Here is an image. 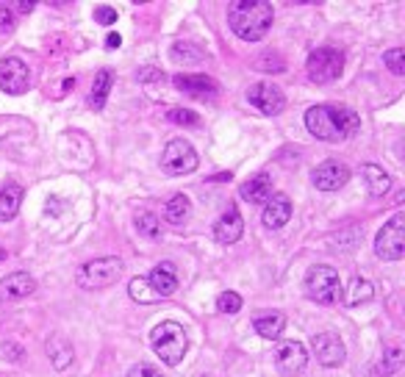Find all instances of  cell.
<instances>
[{"mask_svg":"<svg viewBox=\"0 0 405 377\" xmlns=\"http://www.w3.org/2000/svg\"><path fill=\"white\" fill-rule=\"evenodd\" d=\"M305 128L322 142H344L358 133L361 117L344 106H314L305 111Z\"/></svg>","mask_w":405,"mask_h":377,"instance_id":"6da1fadb","label":"cell"},{"mask_svg":"<svg viewBox=\"0 0 405 377\" xmlns=\"http://www.w3.org/2000/svg\"><path fill=\"white\" fill-rule=\"evenodd\" d=\"M34 291H36V281L28 272H14V275H8L6 281L0 283V300H6V303L25 300Z\"/></svg>","mask_w":405,"mask_h":377,"instance_id":"e0dca14e","label":"cell"},{"mask_svg":"<svg viewBox=\"0 0 405 377\" xmlns=\"http://www.w3.org/2000/svg\"><path fill=\"white\" fill-rule=\"evenodd\" d=\"M375 252L383 261H400L405 252V217L394 214L392 220L386 222L375 239Z\"/></svg>","mask_w":405,"mask_h":377,"instance_id":"52a82bcc","label":"cell"},{"mask_svg":"<svg viewBox=\"0 0 405 377\" xmlns=\"http://www.w3.org/2000/svg\"><path fill=\"white\" fill-rule=\"evenodd\" d=\"M169 123H175V125H186V128H198L200 125V117L195 114V111H189V108H172L167 114Z\"/></svg>","mask_w":405,"mask_h":377,"instance_id":"1f68e13d","label":"cell"},{"mask_svg":"<svg viewBox=\"0 0 405 377\" xmlns=\"http://www.w3.org/2000/svg\"><path fill=\"white\" fill-rule=\"evenodd\" d=\"M120 275H122V261L114 255H103V258L81 264L75 272V281L81 288H105L114 281H120Z\"/></svg>","mask_w":405,"mask_h":377,"instance_id":"5b68a950","label":"cell"},{"mask_svg":"<svg viewBox=\"0 0 405 377\" xmlns=\"http://www.w3.org/2000/svg\"><path fill=\"white\" fill-rule=\"evenodd\" d=\"M241 297H239L236 291H222L219 297H217V311L219 314H239L241 311Z\"/></svg>","mask_w":405,"mask_h":377,"instance_id":"4dcf8cb0","label":"cell"},{"mask_svg":"<svg viewBox=\"0 0 405 377\" xmlns=\"http://www.w3.org/2000/svg\"><path fill=\"white\" fill-rule=\"evenodd\" d=\"M111 86H114V72H111V69H101V72L95 75L92 92H89V106H92L95 111H101L103 106H105V100H108V92H111Z\"/></svg>","mask_w":405,"mask_h":377,"instance_id":"cb8c5ba5","label":"cell"},{"mask_svg":"<svg viewBox=\"0 0 405 377\" xmlns=\"http://www.w3.org/2000/svg\"><path fill=\"white\" fill-rule=\"evenodd\" d=\"M305 294L311 300H316L319 305H336L344 294L341 281H338V272L333 266H325V264H316L305 272Z\"/></svg>","mask_w":405,"mask_h":377,"instance_id":"277c9868","label":"cell"},{"mask_svg":"<svg viewBox=\"0 0 405 377\" xmlns=\"http://www.w3.org/2000/svg\"><path fill=\"white\" fill-rule=\"evenodd\" d=\"M120 45H122V36H120V33H108V36H105V47H108V50H114V47H120Z\"/></svg>","mask_w":405,"mask_h":377,"instance_id":"8d00e7d4","label":"cell"},{"mask_svg":"<svg viewBox=\"0 0 405 377\" xmlns=\"http://www.w3.org/2000/svg\"><path fill=\"white\" fill-rule=\"evenodd\" d=\"M136 230H139V236H147V239H159V233H161V222L156 214H150V211H142V214H136Z\"/></svg>","mask_w":405,"mask_h":377,"instance_id":"f1b7e54d","label":"cell"},{"mask_svg":"<svg viewBox=\"0 0 405 377\" xmlns=\"http://www.w3.org/2000/svg\"><path fill=\"white\" fill-rule=\"evenodd\" d=\"M256 333L258 336H264V339H280V333L286 330V316L280 314V311H270V314H261L256 316Z\"/></svg>","mask_w":405,"mask_h":377,"instance_id":"603a6c76","label":"cell"},{"mask_svg":"<svg viewBox=\"0 0 405 377\" xmlns=\"http://www.w3.org/2000/svg\"><path fill=\"white\" fill-rule=\"evenodd\" d=\"M311 181H314V186L319 188V191H338V188L350 181V169H347L344 161L328 158V161H322V164L314 169Z\"/></svg>","mask_w":405,"mask_h":377,"instance_id":"7c38bea8","label":"cell"},{"mask_svg":"<svg viewBox=\"0 0 405 377\" xmlns=\"http://www.w3.org/2000/svg\"><path fill=\"white\" fill-rule=\"evenodd\" d=\"M231 178H234L231 172H219V175H211L208 181H231Z\"/></svg>","mask_w":405,"mask_h":377,"instance_id":"74e56055","label":"cell"},{"mask_svg":"<svg viewBox=\"0 0 405 377\" xmlns=\"http://www.w3.org/2000/svg\"><path fill=\"white\" fill-rule=\"evenodd\" d=\"M150 342H153L156 355H159L167 366L181 364V361H183V355H186V349H189V336H186L183 325H178V322H172V319L159 322V325L153 327Z\"/></svg>","mask_w":405,"mask_h":377,"instance_id":"3957f363","label":"cell"},{"mask_svg":"<svg viewBox=\"0 0 405 377\" xmlns=\"http://www.w3.org/2000/svg\"><path fill=\"white\" fill-rule=\"evenodd\" d=\"M272 3L267 0H236L228 6V26L244 42H258L272 28Z\"/></svg>","mask_w":405,"mask_h":377,"instance_id":"7a4b0ae2","label":"cell"},{"mask_svg":"<svg viewBox=\"0 0 405 377\" xmlns=\"http://www.w3.org/2000/svg\"><path fill=\"white\" fill-rule=\"evenodd\" d=\"M95 23H101V26L117 23V9H111V6H98V9H95Z\"/></svg>","mask_w":405,"mask_h":377,"instance_id":"836d02e7","label":"cell"},{"mask_svg":"<svg viewBox=\"0 0 405 377\" xmlns=\"http://www.w3.org/2000/svg\"><path fill=\"white\" fill-rule=\"evenodd\" d=\"M17 9H20V11H31V9H34V3H31V0L25 3V0H23V3H17Z\"/></svg>","mask_w":405,"mask_h":377,"instance_id":"f35d334b","label":"cell"},{"mask_svg":"<svg viewBox=\"0 0 405 377\" xmlns=\"http://www.w3.org/2000/svg\"><path fill=\"white\" fill-rule=\"evenodd\" d=\"M241 233H244V220H241L236 206H228V211L214 222V239L219 244H236Z\"/></svg>","mask_w":405,"mask_h":377,"instance_id":"9a60e30c","label":"cell"},{"mask_svg":"<svg viewBox=\"0 0 405 377\" xmlns=\"http://www.w3.org/2000/svg\"><path fill=\"white\" fill-rule=\"evenodd\" d=\"M239 194H241V200H247V203H267L272 197V175L270 172L253 175L250 181L241 184Z\"/></svg>","mask_w":405,"mask_h":377,"instance_id":"d6986e66","label":"cell"},{"mask_svg":"<svg viewBox=\"0 0 405 377\" xmlns=\"http://www.w3.org/2000/svg\"><path fill=\"white\" fill-rule=\"evenodd\" d=\"M314 352H316V361L322 364V366H338V364H344V344H341V339H338L336 333H319V336H314Z\"/></svg>","mask_w":405,"mask_h":377,"instance_id":"2e32d148","label":"cell"},{"mask_svg":"<svg viewBox=\"0 0 405 377\" xmlns=\"http://www.w3.org/2000/svg\"><path fill=\"white\" fill-rule=\"evenodd\" d=\"M169 56H172V62H186V64H198L205 59V53H202L198 45H192V42H175L172 50H169Z\"/></svg>","mask_w":405,"mask_h":377,"instance_id":"484cf974","label":"cell"},{"mask_svg":"<svg viewBox=\"0 0 405 377\" xmlns=\"http://www.w3.org/2000/svg\"><path fill=\"white\" fill-rule=\"evenodd\" d=\"M47 355H50V364H53L59 372H64L69 364H72V358H75V349H72V344H69L62 333H53V336L47 339Z\"/></svg>","mask_w":405,"mask_h":377,"instance_id":"ffe728a7","label":"cell"},{"mask_svg":"<svg viewBox=\"0 0 405 377\" xmlns=\"http://www.w3.org/2000/svg\"><path fill=\"white\" fill-rule=\"evenodd\" d=\"M375 288L367 278H355L350 283V291H347V305H361V303H370Z\"/></svg>","mask_w":405,"mask_h":377,"instance_id":"83f0119b","label":"cell"},{"mask_svg":"<svg viewBox=\"0 0 405 377\" xmlns=\"http://www.w3.org/2000/svg\"><path fill=\"white\" fill-rule=\"evenodd\" d=\"M31 86V69L23 59H0V89L6 94H23Z\"/></svg>","mask_w":405,"mask_h":377,"instance_id":"30bf717a","label":"cell"},{"mask_svg":"<svg viewBox=\"0 0 405 377\" xmlns=\"http://www.w3.org/2000/svg\"><path fill=\"white\" fill-rule=\"evenodd\" d=\"M272 364H275L278 375H297L308 364V352H305V347L300 342H280L272 349Z\"/></svg>","mask_w":405,"mask_h":377,"instance_id":"9c48e42d","label":"cell"},{"mask_svg":"<svg viewBox=\"0 0 405 377\" xmlns=\"http://www.w3.org/2000/svg\"><path fill=\"white\" fill-rule=\"evenodd\" d=\"M14 31V14H11V6H0V33Z\"/></svg>","mask_w":405,"mask_h":377,"instance_id":"d590c367","label":"cell"},{"mask_svg":"<svg viewBox=\"0 0 405 377\" xmlns=\"http://www.w3.org/2000/svg\"><path fill=\"white\" fill-rule=\"evenodd\" d=\"M403 361H405L403 347H400V344L386 347V352H383V361L377 364V375H394V372L403 366Z\"/></svg>","mask_w":405,"mask_h":377,"instance_id":"4316f807","label":"cell"},{"mask_svg":"<svg viewBox=\"0 0 405 377\" xmlns=\"http://www.w3.org/2000/svg\"><path fill=\"white\" fill-rule=\"evenodd\" d=\"M128 294L134 297L136 303H144V305H150V303H156V300H159V297L150 291V286H147L144 278H134L131 286H128Z\"/></svg>","mask_w":405,"mask_h":377,"instance_id":"f546056e","label":"cell"},{"mask_svg":"<svg viewBox=\"0 0 405 377\" xmlns=\"http://www.w3.org/2000/svg\"><path fill=\"white\" fill-rule=\"evenodd\" d=\"M383 62L386 67L394 72V75H405V50L403 47H392L383 53Z\"/></svg>","mask_w":405,"mask_h":377,"instance_id":"d6a6232c","label":"cell"},{"mask_svg":"<svg viewBox=\"0 0 405 377\" xmlns=\"http://www.w3.org/2000/svg\"><path fill=\"white\" fill-rule=\"evenodd\" d=\"M161 169L167 175H172V178L195 172L198 169V153H195V147L189 142H183V139H172L167 147H164V153H161Z\"/></svg>","mask_w":405,"mask_h":377,"instance_id":"ba28073f","label":"cell"},{"mask_svg":"<svg viewBox=\"0 0 405 377\" xmlns=\"http://www.w3.org/2000/svg\"><path fill=\"white\" fill-rule=\"evenodd\" d=\"M364 181H367V188H370L372 197H386L389 188H392V178L386 169H380L377 164H364Z\"/></svg>","mask_w":405,"mask_h":377,"instance_id":"7402d4cb","label":"cell"},{"mask_svg":"<svg viewBox=\"0 0 405 377\" xmlns=\"http://www.w3.org/2000/svg\"><path fill=\"white\" fill-rule=\"evenodd\" d=\"M144 281H147L150 291H153L159 300H164V297H172V294L178 291V269H175V264L161 261V264H156V266L150 269V275H147Z\"/></svg>","mask_w":405,"mask_h":377,"instance_id":"4fadbf2b","label":"cell"},{"mask_svg":"<svg viewBox=\"0 0 405 377\" xmlns=\"http://www.w3.org/2000/svg\"><path fill=\"white\" fill-rule=\"evenodd\" d=\"M3 258H6V250H3V247H0V261H3Z\"/></svg>","mask_w":405,"mask_h":377,"instance_id":"ab89813d","label":"cell"},{"mask_svg":"<svg viewBox=\"0 0 405 377\" xmlns=\"http://www.w3.org/2000/svg\"><path fill=\"white\" fill-rule=\"evenodd\" d=\"M175 89L183 94H192L198 100H214L219 97V84L208 75H175Z\"/></svg>","mask_w":405,"mask_h":377,"instance_id":"5bb4252c","label":"cell"},{"mask_svg":"<svg viewBox=\"0 0 405 377\" xmlns=\"http://www.w3.org/2000/svg\"><path fill=\"white\" fill-rule=\"evenodd\" d=\"M189 214H192V203H189L186 194H175L164 206V220L169 225H183V222L189 220Z\"/></svg>","mask_w":405,"mask_h":377,"instance_id":"d4e9b609","label":"cell"},{"mask_svg":"<svg viewBox=\"0 0 405 377\" xmlns=\"http://www.w3.org/2000/svg\"><path fill=\"white\" fill-rule=\"evenodd\" d=\"M23 206V186L20 184H6L0 188V222H11L20 214Z\"/></svg>","mask_w":405,"mask_h":377,"instance_id":"44dd1931","label":"cell"},{"mask_svg":"<svg viewBox=\"0 0 405 377\" xmlns=\"http://www.w3.org/2000/svg\"><path fill=\"white\" fill-rule=\"evenodd\" d=\"M305 69H308V78L314 84H331L344 72V53L336 47H316L308 56Z\"/></svg>","mask_w":405,"mask_h":377,"instance_id":"8992f818","label":"cell"},{"mask_svg":"<svg viewBox=\"0 0 405 377\" xmlns=\"http://www.w3.org/2000/svg\"><path fill=\"white\" fill-rule=\"evenodd\" d=\"M247 100H250V106H253V108H258V111H261V114H267V117L280 114V111H283V106H286V97H283V92H280V86H275V84H270V81H261V84L250 86Z\"/></svg>","mask_w":405,"mask_h":377,"instance_id":"8fae6325","label":"cell"},{"mask_svg":"<svg viewBox=\"0 0 405 377\" xmlns=\"http://www.w3.org/2000/svg\"><path fill=\"white\" fill-rule=\"evenodd\" d=\"M289 220H292V200L286 194H272L267 206H264V211H261V222L272 230H278Z\"/></svg>","mask_w":405,"mask_h":377,"instance_id":"ac0fdd59","label":"cell"},{"mask_svg":"<svg viewBox=\"0 0 405 377\" xmlns=\"http://www.w3.org/2000/svg\"><path fill=\"white\" fill-rule=\"evenodd\" d=\"M128 377H164L156 366H150V364H136L128 369Z\"/></svg>","mask_w":405,"mask_h":377,"instance_id":"e575fe53","label":"cell"}]
</instances>
